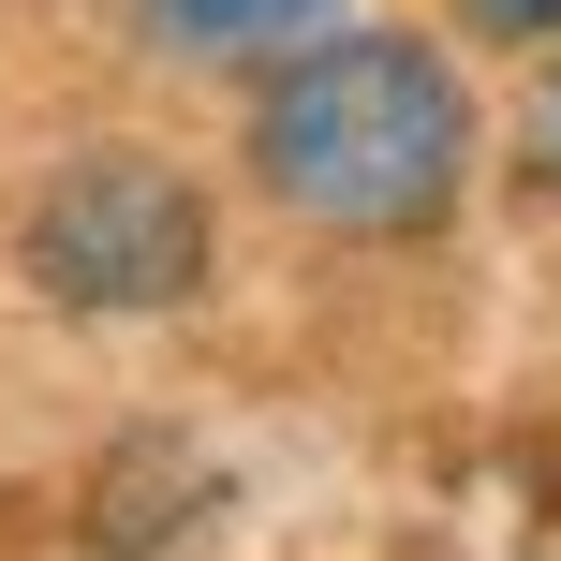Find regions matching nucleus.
<instances>
[{
    "mask_svg": "<svg viewBox=\"0 0 561 561\" xmlns=\"http://www.w3.org/2000/svg\"><path fill=\"white\" fill-rule=\"evenodd\" d=\"M517 163L561 193V45H547V75H533V104H517Z\"/></svg>",
    "mask_w": 561,
    "mask_h": 561,
    "instance_id": "4",
    "label": "nucleus"
},
{
    "mask_svg": "<svg viewBox=\"0 0 561 561\" xmlns=\"http://www.w3.org/2000/svg\"><path fill=\"white\" fill-rule=\"evenodd\" d=\"M237 148H252V193L280 222L385 252V237H428L473 193L488 118L428 30H310V45H280L252 75Z\"/></svg>",
    "mask_w": 561,
    "mask_h": 561,
    "instance_id": "1",
    "label": "nucleus"
},
{
    "mask_svg": "<svg viewBox=\"0 0 561 561\" xmlns=\"http://www.w3.org/2000/svg\"><path fill=\"white\" fill-rule=\"evenodd\" d=\"M15 266L45 310L75 325H148V310L207 296V193L163 163V148H75V163L30 193Z\"/></svg>",
    "mask_w": 561,
    "mask_h": 561,
    "instance_id": "2",
    "label": "nucleus"
},
{
    "mask_svg": "<svg viewBox=\"0 0 561 561\" xmlns=\"http://www.w3.org/2000/svg\"><path fill=\"white\" fill-rule=\"evenodd\" d=\"M458 30H503V45H561V0H458Z\"/></svg>",
    "mask_w": 561,
    "mask_h": 561,
    "instance_id": "5",
    "label": "nucleus"
},
{
    "mask_svg": "<svg viewBox=\"0 0 561 561\" xmlns=\"http://www.w3.org/2000/svg\"><path fill=\"white\" fill-rule=\"evenodd\" d=\"M148 30H163L178 59H266L280 45H310V30H340V0H148Z\"/></svg>",
    "mask_w": 561,
    "mask_h": 561,
    "instance_id": "3",
    "label": "nucleus"
}]
</instances>
